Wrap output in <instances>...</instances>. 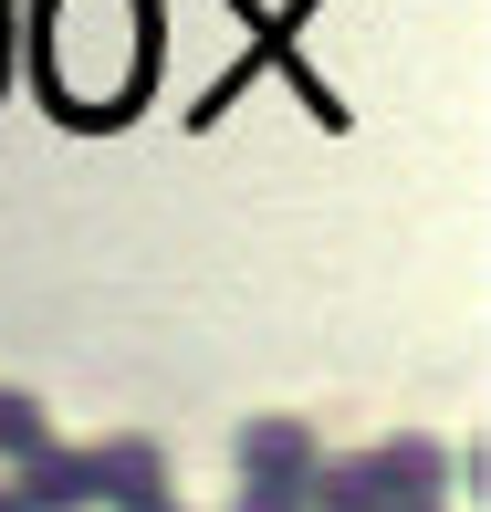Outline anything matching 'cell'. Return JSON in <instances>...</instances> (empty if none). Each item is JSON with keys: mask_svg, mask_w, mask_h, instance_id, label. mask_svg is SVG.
I'll return each instance as SVG.
<instances>
[{"mask_svg": "<svg viewBox=\"0 0 491 512\" xmlns=\"http://www.w3.org/2000/svg\"><path fill=\"white\" fill-rule=\"evenodd\" d=\"M32 74L74 126L136 115L157 74V0H42L32 21Z\"/></svg>", "mask_w": 491, "mask_h": 512, "instance_id": "obj_1", "label": "cell"}, {"mask_svg": "<svg viewBox=\"0 0 491 512\" xmlns=\"http://www.w3.org/2000/svg\"><path fill=\"white\" fill-rule=\"evenodd\" d=\"M11 502L21 512H95V460L63 450V439H42V450L11 460Z\"/></svg>", "mask_w": 491, "mask_h": 512, "instance_id": "obj_2", "label": "cell"}, {"mask_svg": "<svg viewBox=\"0 0 491 512\" xmlns=\"http://www.w3.org/2000/svg\"><path fill=\"white\" fill-rule=\"evenodd\" d=\"M95 502H115V512H157L168 502V450L157 439H95Z\"/></svg>", "mask_w": 491, "mask_h": 512, "instance_id": "obj_3", "label": "cell"}, {"mask_svg": "<svg viewBox=\"0 0 491 512\" xmlns=\"http://www.w3.org/2000/svg\"><path fill=\"white\" fill-rule=\"evenodd\" d=\"M366 471H377V502H387V512H429L439 492H450L439 439H387V450H366Z\"/></svg>", "mask_w": 491, "mask_h": 512, "instance_id": "obj_4", "label": "cell"}, {"mask_svg": "<svg viewBox=\"0 0 491 512\" xmlns=\"http://www.w3.org/2000/svg\"><path fill=\"white\" fill-rule=\"evenodd\" d=\"M324 439L303 429V418H251L241 429V481H314Z\"/></svg>", "mask_w": 491, "mask_h": 512, "instance_id": "obj_5", "label": "cell"}, {"mask_svg": "<svg viewBox=\"0 0 491 512\" xmlns=\"http://www.w3.org/2000/svg\"><path fill=\"white\" fill-rule=\"evenodd\" d=\"M42 439H53V418H42V398H21V387H0V460L42 450Z\"/></svg>", "mask_w": 491, "mask_h": 512, "instance_id": "obj_6", "label": "cell"}, {"mask_svg": "<svg viewBox=\"0 0 491 512\" xmlns=\"http://www.w3.org/2000/svg\"><path fill=\"white\" fill-rule=\"evenodd\" d=\"M241 512H303V481H241Z\"/></svg>", "mask_w": 491, "mask_h": 512, "instance_id": "obj_7", "label": "cell"}, {"mask_svg": "<svg viewBox=\"0 0 491 512\" xmlns=\"http://www.w3.org/2000/svg\"><path fill=\"white\" fill-rule=\"evenodd\" d=\"M0 42H11V11H0Z\"/></svg>", "mask_w": 491, "mask_h": 512, "instance_id": "obj_8", "label": "cell"}, {"mask_svg": "<svg viewBox=\"0 0 491 512\" xmlns=\"http://www.w3.org/2000/svg\"><path fill=\"white\" fill-rule=\"evenodd\" d=\"M0 512H21V502H11V492H0Z\"/></svg>", "mask_w": 491, "mask_h": 512, "instance_id": "obj_9", "label": "cell"}, {"mask_svg": "<svg viewBox=\"0 0 491 512\" xmlns=\"http://www.w3.org/2000/svg\"><path fill=\"white\" fill-rule=\"evenodd\" d=\"M157 512H178V502H157Z\"/></svg>", "mask_w": 491, "mask_h": 512, "instance_id": "obj_10", "label": "cell"}, {"mask_svg": "<svg viewBox=\"0 0 491 512\" xmlns=\"http://www.w3.org/2000/svg\"><path fill=\"white\" fill-rule=\"evenodd\" d=\"M429 512H439V502H429Z\"/></svg>", "mask_w": 491, "mask_h": 512, "instance_id": "obj_11", "label": "cell"}]
</instances>
